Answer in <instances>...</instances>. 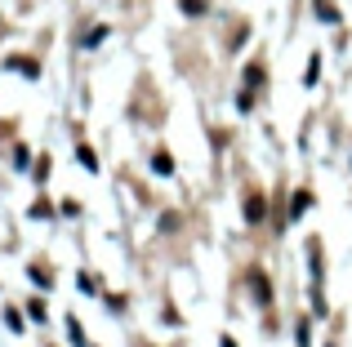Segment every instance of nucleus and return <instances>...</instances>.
<instances>
[{
    "instance_id": "obj_2",
    "label": "nucleus",
    "mask_w": 352,
    "mask_h": 347,
    "mask_svg": "<svg viewBox=\"0 0 352 347\" xmlns=\"http://www.w3.org/2000/svg\"><path fill=\"white\" fill-rule=\"evenodd\" d=\"M263 214H267L263 191H250V196H245V223H263Z\"/></svg>"
},
{
    "instance_id": "obj_9",
    "label": "nucleus",
    "mask_w": 352,
    "mask_h": 347,
    "mask_svg": "<svg viewBox=\"0 0 352 347\" xmlns=\"http://www.w3.org/2000/svg\"><path fill=\"white\" fill-rule=\"evenodd\" d=\"M103 36H107V27H89V32H85V49H89V45H98Z\"/></svg>"
},
{
    "instance_id": "obj_8",
    "label": "nucleus",
    "mask_w": 352,
    "mask_h": 347,
    "mask_svg": "<svg viewBox=\"0 0 352 347\" xmlns=\"http://www.w3.org/2000/svg\"><path fill=\"white\" fill-rule=\"evenodd\" d=\"M67 334H72V343H80V347H85V330H80V321H76V316H67Z\"/></svg>"
},
{
    "instance_id": "obj_4",
    "label": "nucleus",
    "mask_w": 352,
    "mask_h": 347,
    "mask_svg": "<svg viewBox=\"0 0 352 347\" xmlns=\"http://www.w3.org/2000/svg\"><path fill=\"white\" fill-rule=\"evenodd\" d=\"M9 67H14V71H23V76H41V67H36L32 58H9Z\"/></svg>"
},
{
    "instance_id": "obj_1",
    "label": "nucleus",
    "mask_w": 352,
    "mask_h": 347,
    "mask_svg": "<svg viewBox=\"0 0 352 347\" xmlns=\"http://www.w3.org/2000/svg\"><path fill=\"white\" fill-rule=\"evenodd\" d=\"M250 289H254V303L258 307H272V280H267L263 267H250Z\"/></svg>"
},
{
    "instance_id": "obj_11",
    "label": "nucleus",
    "mask_w": 352,
    "mask_h": 347,
    "mask_svg": "<svg viewBox=\"0 0 352 347\" xmlns=\"http://www.w3.org/2000/svg\"><path fill=\"white\" fill-rule=\"evenodd\" d=\"M27 276H32V280H36V285H45V289H50V285H54V280H50V272H41V267H32V272H27Z\"/></svg>"
},
{
    "instance_id": "obj_3",
    "label": "nucleus",
    "mask_w": 352,
    "mask_h": 347,
    "mask_svg": "<svg viewBox=\"0 0 352 347\" xmlns=\"http://www.w3.org/2000/svg\"><path fill=\"white\" fill-rule=\"evenodd\" d=\"M76 160H80L89 174H98V156H94V147H89V143H80V147H76Z\"/></svg>"
},
{
    "instance_id": "obj_12",
    "label": "nucleus",
    "mask_w": 352,
    "mask_h": 347,
    "mask_svg": "<svg viewBox=\"0 0 352 347\" xmlns=\"http://www.w3.org/2000/svg\"><path fill=\"white\" fill-rule=\"evenodd\" d=\"M183 14H206V0H183Z\"/></svg>"
},
{
    "instance_id": "obj_5",
    "label": "nucleus",
    "mask_w": 352,
    "mask_h": 347,
    "mask_svg": "<svg viewBox=\"0 0 352 347\" xmlns=\"http://www.w3.org/2000/svg\"><path fill=\"white\" fill-rule=\"evenodd\" d=\"M317 18L321 23H339V9L330 5V0H317Z\"/></svg>"
},
{
    "instance_id": "obj_10",
    "label": "nucleus",
    "mask_w": 352,
    "mask_h": 347,
    "mask_svg": "<svg viewBox=\"0 0 352 347\" xmlns=\"http://www.w3.org/2000/svg\"><path fill=\"white\" fill-rule=\"evenodd\" d=\"M317 71H321V58H317V53H312V58H308V71H303V80H308V85H312V80H317Z\"/></svg>"
},
{
    "instance_id": "obj_14",
    "label": "nucleus",
    "mask_w": 352,
    "mask_h": 347,
    "mask_svg": "<svg viewBox=\"0 0 352 347\" xmlns=\"http://www.w3.org/2000/svg\"><path fill=\"white\" fill-rule=\"evenodd\" d=\"M0 32H5V23H0Z\"/></svg>"
},
{
    "instance_id": "obj_6",
    "label": "nucleus",
    "mask_w": 352,
    "mask_h": 347,
    "mask_svg": "<svg viewBox=\"0 0 352 347\" xmlns=\"http://www.w3.org/2000/svg\"><path fill=\"white\" fill-rule=\"evenodd\" d=\"M152 169H156V174L165 178V174H174V160L165 156V152H156V156H152Z\"/></svg>"
},
{
    "instance_id": "obj_13",
    "label": "nucleus",
    "mask_w": 352,
    "mask_h": 347,
    "mask_svg": "<svg viewBox=\"0 0 352 347\" xmlns=\"http://www.w3.org/2000/svg\"><path fill=\"white\" fill-rule=\"evenodd\" d=\"M27 316H32V321H45V303H27Z\"/></svg>"
},
{
    "instance_id": "obj_7",
    "label": "nucleus",
    "mask_w": 352,
    "mask_h": 347,
    "mask_svg": "<svg viewBox=\"0 0 352 347\" xmlns=\"http://www.w3.org/2000/svg\"><path fill=\"white\" fill-rule=\"evenodd\" d=\"M308 205H312V191H294V209H290V214L299 218V214H303V209H308Z\"/></svg>"
}]
</instances>
